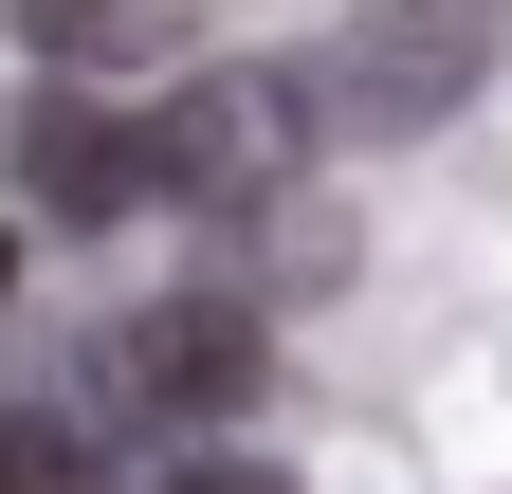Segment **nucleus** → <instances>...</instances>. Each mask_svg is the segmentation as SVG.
I'll return each mask as SVG.
<instances>
[{
	"instance_id": "nucleus-1",
	"label": "nucleus",
	"mask_w": 512,
	"mask_h": 494,
	"mask_svg": "<svg viewBox=\"0 0 512 494\" xmlns=\"http://www.w3.org/2000/svg\"><path fill=\"white\" fill-rule=\"evenodd\" d=\"M476 74H494V0H348L330 37L293 55V110H311V147H403V129H439V110H476Z\"/></svg>"
},
{
	"instance_id": "nucleus-2",
	"label": "nucleus",
	"mask_w": 512,
	"mask_h": 494,
	"mask_svg": "<svg viewBox=\"0 0 512 494\" xmlns=\"http://www.w3.org/2000/svg\"><path fill=\"white\" fill-rule=\"evenodd\" d=\"M256 385H275L256 293H147V312L92 330V403H110V440H220Z\"/></svg>"
},
{
	"instance_id": "nucleus-3",
	"label": "nucleus",
	"mask_w": 512,
	"mask_h": 494,
	"mask_svg": "<svg viewBox=\"0 0 512 494\" xmlns=\"http://www.w3.org/2000/svg\"><path fill=\"white\" fill-rule=\"evenodd\" d=\"M293 165H311L293 55H256V74H183V110H147V202L256 220V202H293Z\"/></svg>"
},
{
	"instance_id": "nucleus-4",
	"label": "nucleus",
	"mask_w": 512,
	"mask_h": 494,
	"mask_svg": "<svg viewBox=\"0 0 512 494\" xmlns=\"http://www.w3.org/2000/svg\"><path fill=\"white\" fill-rule=\"evenodd\" d=\"M0 147H19V183H37V202L55 220H128V202H147V110H92V92H37V110H0Z\"/></svg>"
},
{
	"instance_id": "nucleus-5",
	"label": "nucleus",
	"mask_w": 512,
	"mask_h": 494,
	"mask_svg": "<svg viewBox=\"0 0 512 494\" xmlns=\"http://www.w3.org/2000/svg\"><path fill=\"white\" fill-rule=\"evenodd\" d=\"M220 0H19V37L55 55V74H147V55H183Z\"/></svg>"
},
{
	"instance_id": "nucleus-6",
	"label": "nucleus",
	"mask_w": 512,
	"mask_h": 494,
	"mask_svg": "<svg viewBox=\"0 0 512 494\" xmlns=\"http://www.w3.org/2000/svg\"><path fill=\"white\" fill-rule=\"evenodd\" d=\"M0 494H110V440L74 403H0Z\"/></svg>"
},
{
	"instance_id": "nucleus-7",
	"label": "nucleus",
	"mask_w": 512,
	"mask_h": 494,
	"mask_svg": "<svg viewBox=\"0 0 512 494\" xmlns=\"http://www.w3.org/2000/svg\"><path fill=\"white\" fill-rule=\"evenodd\" d=\"M128 494H293V476H275V458H238V440H220V458H165V476H128Z\"/></svg>"
},
{
	"instance_id": "nucleus-8",
	"label": "nucleus",
	"mask_w": 512,
	"mask_h": 494,
	"mask_svg": "<svg viewBox=\"0 0 512 494\" xmlns=\"http://www.w3.org/2000/svg\"><path fill=\"white\" fill-rule=\"evenodd\" d=\"M0 293H19V238H0Z\"/></svg>"
}]
</instances>
